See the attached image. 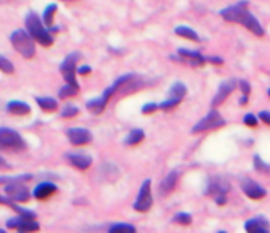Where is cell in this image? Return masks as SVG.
I'll return each mask as SVG.
<instances>
[{"mask_svg":"<svg viewBox=\"0 0 270 233\" xmlns=\"http://www.w3.org/2000/svg\"><path fill=\"white\" fill-rule=\"evenodd\" d=\"M0 233H6L5 230H2V229H0Z\"/></svg>","mask_w":270,"mask_h":233,"instance_id":"7bdbcfd3","label":"cell"},{"mask_svg":"<svg viewBox=\"0 0 270 233\" xmlns=\"http://www.w3.org/2000/svg\"><path fill=\"white\" fill-rule=\"evenodd\" d=\"M0 71H3L5 74H11V72L14 71L13 63L10 60H6V58L2 55H0Z\"/></svg>","mask_w":270,"mask_h":233,"instance_id":"83f0119b","label":"cell"},{"mask_svg":"<svg viewBox=\"0 0 270 233\" xmlns=\"http://www.w3.org/2000/svg\"><path fill=\"white\" fill-rule=\"evenodd\" d=\"M254 164H256V167H258L259 171H270L269 166L262 163V159H261L259 156H254Z\"/></svg>","mask_w":270,"mask_h":233,"instance_id":"836d02e7","label":"cell"},{"mask_svg":"<svg viewBox=\"0 0 270 233\" xmlns=\"http://www.w3.org/2000/svg\"><path fill=\"white\" fill-rule=\"evenodd\" d=\"M235 87H237V81H235V79H229V81H224V82L221 84V87H219L216 97L213 98V106L222 105L224 101L227 100V97L233 92V89H235Z\"/></svg>","mask_w":270,"mask_h":233,"instance_id":"4fadbf2b","label":"cell"},{"mask_svg":"<svg viewBox=\"0 0 270 233\" xmlns=\"http://www.w3.org/2000/svg\"><path fill=\"white\" fill-rule=\"evenodd\" d=\"M35 103H37L43 111H55L58 108L56 100L52 97H35Z\"/></svg>","mask_w":270,"mask_h":233,"instance_id":"7402d4cb","label":"cell"},{"mask_svg":"<svg viewBox=\"0 0 270 233\" xmlns=\"http://www.w3.org/2000/svg\"><path fill=\"white\" fill-rule=\"evenodd\" d=\"M242 190L245 192V195L251 200H261L267 195V192L262 188L261 185H258L256 182L251 179H246L242 182Z\"/></svg>","mask_w":270,"mask_h":233,"instance_id":"8fae6325","label":"cell"},{"mask_svg":"<svg viewBox=\"0 0 270 233\" xmlns=\"http://www.w3.org/2000/svg\"><path fill=\"white\" fill-rule=\"evenodd\" d=\"M6 227L8 229H14L18 230L21 233H31V232H37L40 227L39 224L35 221H29V219H24V217H14V219H10L8 222H6Z\"/></svg>","mask_w":270,"mask_h":233,"instance_id":"ba28073f","label":"cell"},{"mask_svg":"<svg viewBox=\"0 0 270 233\" xmlns=\"http://www.w3.org/2000/svg\"><path fill=\"white\" fill-rule=\"evenodd\" d=\"M225 126V121L221 114H219V111L213 110L209 111L204 118L196 124V126L192 129L193 134H200V132H204V130H213V129H217V127H222Z\"/></svg>","mask_w":270,"mask_h":233,"instance_id":"5b68a950","label":"cell"},{"mask_svg":"<svg viewBox=\"0 0 270 233\" xmlns=\"http://www.w3.org/2000/svg\"><path fill=\"white\" fill-rule=\"evenodd\" d=\"M6 110L11 114H16V116H24L27 113H31V106L24 101H19V100H13V101H8V105H6Z\"/></svg>","mask_w":270,"mask_h":233,"instance_id":"d6986e66","label":"cell"},{"mask_svg":"<svg viewBox=\"0 0 270 233\" xmlns=\"http://www.w3.org/2000/svg\"><path fill=\"white\" fill-rule=\"evenodd\" d=\"M269 97H270V89H269Z\"/></svg>","mask_w":270,"mask_h":233,"instance_id":"ee69618b","label":"cell"},{"mask_svg":"<svg viewBox=\"0 0 270 233\" xmlns=\"http://www.w3.org/2000/svg\"><path fill=\"white\" fill-rule=\"evenodd\" d=\"M219 233H225V232H219Z\"/></svg>","mask_w":270,"mask_h":233,"instance_id":"f6af8a7d","label":"cell"},{"mask_svg":"<svg viewBox=\"0 0 270 233\" xmlns=\"http://www.w3.org/2000/svg\"><path fill=\"white\" fill-rule=\"evenodd\" d=\"M77 113H79V110L76 106L66 105V106H64V110L61 111V116H63V118H72V116H76Z\"/></svg>","mask_w":270,"mask_h":233,"instance_id":"f1b7e54d","label":"cell"},{"mask_svg":"<svg viewBox=\"0 0 270 233\" xmlns=\"http://www.w3.org/2000/svg\"><path fill=\"white\" fill-rule=\"evenodd\" d=\"M108 233H135V227L129 224H116L108 230Z\"/></svg>","mask_w":270,"mask_h":233,"instance_id":"4316f807","label":"cell"},{"mask_svg":"<svg viewBox=\"0 0 270 233\" xmlns=\"http://www.w3.org/2000/svg\"><path fill=\"white\" fill-rule=\"evenodd\" d=\"M187 95V87L182 84V82H176L169 90V98L172 100H179L182 101V98H184Z\"/></svg>","mask_w":270,"mask_h":233,"instance_id":"603a6c76","label":"cell"},{"mask_svg":"<svg viewBox=\"0 0 270 233\" xmlns=\"http://www.w3.org/2000/svg\"><path fill=\"white\" fill-rule=\"evenodd\" d=\"M92 69H90V66H81V68H77V72L79 74H89Z\"/></svg>","mask_w":270,"mask_h":233,"instance_id":"74e56055","label":"cell"},{"mask_svg":"<svg viewBox=\"0 0 270 233\" xmlns=\"http://www.w3.org/2000/svg\"><path fill=\"white\" fill-rule=\"evenodd\" d=\"M0 203H2V205H8V203H10V198H5V196H0Z\"/></svg>","mask_w":270,"mask_h":233,"instance_id":"f35d334b","label":"cell"},{"mask_svg":"<svg viewBox=\"0 0 270 233\" xmlns=\"http://www.w3.org/2000/svg\"><path fill=\"white\" fill-rule=\"evenodd\" d=\"M240 89H242V92L245 93V95H250V92H251V85L248 81H242L240 82Z\"/></svg>","mask_w":270,"mask_h":233,"instance_id":"e575fe53","label":"cell"},{"mask_svg":"<svg viewBox=\"0 0 270 233\" xmlns=\"http://www.w3.org/2000/svg\"><path fill=\"white\" fill-rule=\"evenodd\" d=\"M177 179H179V172L177 171L167 174V177L161 182V187H159V192H161V195H169L174 188H176Z\"/></svg>","mask_w":270,"mask_h":233,"instance_id":"ac0fdd59","label":"cell"},{"mask_svg":"<svg viewBox=\"0 0 270 233\" xmlns=\"http://www.w3.org/2000/svg\"><path fill=\"white\" fill-rule=\"evenodd\" d=\"M10 42L13 48L24 58H32L35 55V43L24 29H16L10 34Z\"/></svg>","mask_w":270,"mask_h":233,"instance_id":"3957f363","label":"cell"},{"mask_svg":"<svg viewBox=\"0 0 270 233\" xmlns=\"http://www.w3.org/2000/svg\"><path fill=\"white\" fill-rule=\"evenodd\" d=\"M111 97H113V90H111V87H108V89L103 92V95H100L98 98H93V100L89 101V103H87V110H89L90 113H93V114H100L101 111L105 110V106H106V103H108Z\"/></svg>","mask_w":270,"mask_h":233,"instance_id":"7c38bea8","label":"cell"},{"mask_svg":"<svg viewBox=\"0 0 270 233\" xmlns=\"http://www.w3.org/2000/svg\"><path fill=\"white\" fill-rule=\"evenodd\" d=\"M143 138H145L143 130L142 129H134V130H130V134L127 135L126 145H137V143H140Z\"/></svg>","mask_w":270,"mask_h":233,"instance_id":"484cf974","label":"cell"},{"mask_svg":"<svg viewBox=\"0 0 270 233\" xmlns=\"http://www.w3.org/2000/svg\"><path fill=\"white\" fill-rule=\"evenodd\" d=\"M243 122L246 124V126H250V127L258 126V116H254V114H246L245 118H243Z\"/></svg>","mask_w":270,"mask_h":233,"instance_id":"1f68e13d","label":"cell"},{"mask_svg":"<svg viewBox=\"0 0 270 233\" xmlns=\"http://www.w3.org/2000/svg\"><path fill=\"white\" fill-rule=\"evenodd\" d=\"M158 110V105L156 103H147L142 108V113L143 114H150V113H155Z\"/></svg>","mask_w":270,"mask_h":233,"instance_id":"d6a6232c","label":"cell"},{"mask_svg":"<svg viewBox=\"0 0 270 233\" xmlns=\"http://www.w3.org/2000/svg\"><path fill=\"white\" fill-rule=\"evenodd\" d=\"M68 138L72 145H77V147H81V145H87L92 142V134L90 130H87L84 127H74V129H69L68 130Z\"/></svg>","mask_w":270,"mask_h":233,"instance_id":"30bf717a","label":"cell"},{"mask_svg":"<svg viewBox=\"0 0 270 233\" xmlns=\"http://www.w3.org/2000/svg\"><path fill=\"white\" fill-rule=\"evenodd\" d=\"M56 192V185L52 182H42L34 188V196L37 200H45L48 196H52Z\"/></svg>","mask_w":270,"mask_h":233,"instance_id":"e0dca14e","label":"cell"},{"mask_svg":"<svg viewBox=\"0 0 270 233\" xmlns=\"http://www.w3.org/2000/svg\"><path fill=\"white\" fill-rule=\"evenodd\" d=\"M206 60L211 61V63H214V64H222L224 63L222 58H219V56H209V58H206Z\"/></svg>","mask_w":270,"mask_h":233,"instance_id":"8d00e7d4","label":"cell"},{"mask_svg":"<svg viewBox=\"0 0 270 233\" xmlns=\"http://www.w3.org/2000/svg\"><path fill=\"white\" fill-rule=\"evenodd\" d=\"M177 53L180 56L182 61L188 60V63L192 64V66H201V64H204L208 60V56H203L200 52H192V50H187V48H179Z\"/></svg>","mask_w":270,"mask_h":233,"instance_id":"5bb4252c","label":"cell"},{"mask_svg":"<svg viewBox=\"0 0 270 233\" xmlns=\"http://www.w3.org/2000/svg\"><path fill=\"white\" fill-rule=\"evenodd\" d=\"M0 167H10V166H8V163H5L3 159L0 158Z\"/></svg>","mask_w":270,"mask_h":233,"instance_id":"60d3db41","label":"cell"},{"mask_svg":"<svg viewBox=\"0 0 270 233\" xmlns=\"http://www.w3.org/2000/svg\"><path fill=\"white\" fill-rule=\"evenodd\" d=\"M58 10V5L56 3H50L45 10H43V23H45V27L48 29H52V23H53V16H55V13Z\"/></svg>","mask_w":270,"mask_h":233,"instance_id":"cb8c5ba5","label":"cell"},{"mask_svg":"<svg viewBox=\"0 0 270 233\" xmlns=\"http://www.w3.org/2000/svg\"><path fill=\"white\" fill-rule=\"evenodd\" d=\"M174 221H176L177 224L188 225L190 222H192V216H190V214H185V213H180V214H177L176 217H174Z\"/></svg>","mask_w":270,"mask_h":233,"instance_id":"f546056e","label":"cell"},{"mask_svg":"<svg viewBox=\"0 0 270 233\" xmlns=\"http://www.w3.org/2000/svg\"><path fill=\"white\" fill-rule=\"evenodd\" d=\"M5 193L6 198H10L11 201H18V203H26L29 200V192L23 184H18V182H13V184L5 187Z\"/></svg>","mask_w":270,"mask_h":233,"instance_id":"9c48e42d","label":"cell"},{"mask_svg":"<svg viewBox=\"0 0 270 233\" xmlns=\"http://www.w3.org/2000/svg\"><path fill=\"white\" fill-rule=\"evenodd\" d=\"M153 206V196H151V180L147 179L140 187V192H138L137 201H135V211L138 213H147L150 208Z\"/></svg>","mask_w":270,"mask_h":233,"instance_id":"52a82bcc","label":"cell"},{"mask_svg":"<svg viewBox=\"0 0 270 233\" xmlns=\"http://www.w3.org/2000/svg\"><path fill=\"white\" fill-rule=\"evenodd\" d=\"M79 93V84H66L64 87H61L60 92H58V97L60 98H69L74 97Z\"/></svg>","mask_w":270,"mask_h":233,"instance_id":"d4e9b609","label":"cell"},{"mask_svg":"<svg viewBox=\"0 0 270 233\" xmlns=\"http://www.w3.org/2000/svg\"><path fill=\"white\" fill-rule=\"evenodd\" d=\"M229 192V185L225 184V182H211L209 184V188L206 190V193L208 195H211V196H225V193Z\"/></svg>","mask_w":270,"mask_h":233,"instance_id":"ffe728a7","label":"cell"},{"mask_svg":"<svg viewBox=\"0 0 270 233\" xmlns=\"http://www.w3.org/2000/svg\"><path fill=\"white\" fill-rule=\"evenodd\" d=\"M179 103H180L179 100H172V98H169V100L163 101V103H159V105H158V108H161V110H171V108L177 106Z\"/></svg>","mask_w":270,"mask_h":233,"instance_id":"4dcf8cb0","label":"cell"},{"mask_svg":"<svg viewBox=\"0 0 270 233\" xmlns=\"http://www.w3.org/2000/svg\"><path fill=\"white\" fill-rule=\"evenodd\" d=\"M63 2H74V0H63Z\"/></svg>","mask_w":270,"mask_h":233,"instance_id":"b9f144b4","label":"cell"},{"mask_svg":"<svg viewBox=\"0 0 270 233\" xmlns=\"http://www.w3.org/2000/svg\"><path fill=\"white\" fill-rule=\"evenodd\" d=\"M26 150V143L16 130L10 127H0V151L19 153Z\"/></svg>","mask_w":270,"mask_h":233,"instance_id":"277c9868","label":"cell"},{"mask_svg":"<svg viewBox=\"0 0 270 233\" xmlns=\"http://www.w3.org/2000/svg\"><path fill=\"white\" fill-rule=\"evenodd\" d=\"M66 158L71 166H74L81 171L89 169L92 166V158L89 155H85V153H71V155H68Z\"/></svg>","mask_w":270,"mask_h":233,"instance_id":"9a60e30c","label":"cell"},{"mask_svg":"<svg viewBox=\"0 0 270 233\" xmlns=\"http://www.w3.org/2000/svg\"><path fill=\"white\" fill-rule=\"evenodd\" d=\"M258 118L262 121V122H266V124H270V111H261Z\"/></svg>","mask_w":270,"mask_h":233,"instance_id":"d590c367","label":"cell"},{"mask_svg":"<svg viewBox=\"0 0 270 233\" xmlns=\"http://www.w3.org/2000/svg\"><path fill=\"white\" fill-rule=\"evenodd\" d=\"M219 14H221L225 21H229V23H237V24L245 26L246 29H250L254 35H258V37L264 35V27L259 23V19L250 11V2H248V0H240L237 3L225 6Z\"/></svg>","mask_w":270,"mask_h":233,"instance_id":"6da1fadb","label":"cell"},{"mask_svg":"<svg viewBox=\"0 0 270 233\" xmlns=\"http://www.w3.org/2000/svg\"><path fill=\"white\" fill-rule=\"evenodd\" d=\"M79 58H81V55H79L77 52H72L69 53L66 58L63 60L61 66H60V71L63 77L66 79V84H77L76 81V72H77V61Z\"/></svg>","mask_w":270,"mask_h":233,"instance_id":"8992f818","label":"cell"},{"mask_svg":"<svg viewBox=\"0 0 270 233\" xmlns=\"http://www.w3.org/2000/svg\"><path fill=\"white\" fill-rule=\"evenodd\" d=\"M174 32H176L177 35H180V37H185V39H190L193 42H201L198 32H195L192 27L188 26H177L176 29H174Z\"/></svg>","mask_w":270,"mask_h":233,"instance_id":"44dd1931","label":"cell"},{"mask_svg":"<svg viewBox=\"0 0 270 233\" xmlns=\"http://www.w3.org/2000/svg\"><path fill=\"white\" fill-rule=\"evenodd\" d=\"M248 233H270V225L264 217H256L245 224Z\"/></svg>","mask_w":270,"mask_h":233,"instance_id":"2e32d148","label":"cell"},{"mask_svg":"<svg viewBox=\"0 0 270 233\" xmlns=\"http://www.w3.org/2000/svg\"><path fill=\"white\" fill-rule=\"evenodd\" d=\"M246 101H248V95H243L242 98H240V105H245Z\"/></svg>","mask_w":270,"mask_h":233,"instance_id":"ab89813d","label":"cell"},{"mask_svg":"<svg viewBox=\"0 0 270 233\" xmlns=\"http://www.w3.org/2000/svg\"><path fill=\"white\" fill-rule=\"evenodd\" d=\"M24 26H26L27 34L32 37V40L39 42L42 47H50L53 43V35L43 26L39 14H35L34 11H29L24 18Z\"/></svg>","mask_w":270,"mask_h":233,"instance_id":"7a4b0ae2","label":"cell"},{"mask_svg":"<svg viewBox=\"0 0 270 233\" xmlns=\"http://www.w3.org/2000/svg\"><path fill=\"white\" fill-rule=\"evenodd\" d=\"M19 233H21V232H19Z\"/></svg>","mask_w":270,"mask_h":233,"instance_id":"bcb514c9","label":"cell"}]
</instances>
